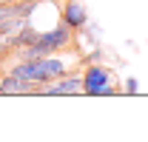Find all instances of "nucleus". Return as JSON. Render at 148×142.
<instances>
[{"mask_svg": "<svg viewBox=\"0 0 148 142\" xmlns=\"http://www.w3.org/2000/svg\"><path fill=\"white\" fill-rule=\"evenodd\" d=\"M60 20L71 29V31H83L88 26V9L80 0H63L60 6Z\"/></svg>", "mask_w": 148, "mask_h": 142, "instance_id": "39448f33", "label": "nucleus"}, {"mask_svg": "<svg viewBox=\"0 0 148 142\" xmlns=\"http://www.w3.org/2000/svg\"><path fill=\"white\" fill-rule=\"evenodd\" d=\"M123 91L125 94H140V80L137 77H125L123 80Z\"/></svg>", "mask_w": 148, "mask_h": 142, "instance_id": "0eeeda50", "label": "nucleus"}, {"mask_svg": "<svg viewBox=\"0 0 148 142\" xmlns=\"http://www.w3.org/2000/svg\"><path fill=\"white\" fill-rule=\"evenodd\" d=\"M34 91H37L34 83L23 80L12 71L0 74V97H34Z\"/></svg>", "mask_w": 148, "mask_h": 142, "instance_id": "423d86ee", "label": "nucleus"}, {"mask_svg": "<svg viewBox=\"0 0 148 142\" xmlns=\"http://www.w3.org/2000/svg\"><path fill=\"white\" fill-rule=\"evenodd\" d=\"M0 3H14V0H0Z\"/></svg>", "mask_w": 148, "mask_h": 142, "instance_id": "6e6552de", "label": "nucleus"}, {"mask_svg": "<svg viewBox=\"0 0 148 142\" xmlns=\"http://www.w3.org/2000/svg\"><path fill=\"white\" fill-rule=\"evenodd\" d=\"M80 74H83V94H86V97H100L103 88L114 83L111 71L106 68V66H100V63H86V66L80 68Z\"/></svg>", "mask_w": 148, "mask_h": 142, "instance_id": "20e7f679", "label": "nucleus"}, {"mask_svg": "<svg viewBox=\"0 0 148 142\" xmlns=\"http://www.w3.org/2000/svg\"><path fill=\"white\" fill-rule=\"evenodd\" d=\"M74 34H77V31H71V29L60 20L57 26L46 29V31H40V34L34 37V43H32V46H26V48L14 51V60H32V57L60 54V51H66V48L74 43Z\"/></svg>", "mask_w": 148, "mask_h": 142, "instance_id": "f03ea898", "label": "nucleus"}, {"mask_svg": "<svg viewBox=\"0 0 148 142\" xmlns=\"http://www.w3.org/2000/svg\"><path fill=\"white\" fill-rule=\"evenodd\" d=\"M83 94V74L80 71H66L49 85H37L34 97H77Z\"/></svg>", "mask_w": 148, "mask_h": 142, "instance_id": "7ed1b4c3", "label": "nucleus"}, {"mask_svg": "<svg viewBox=\"0 0 148 142\" xmlns=\"http://www.w3.org/2000/svg\"><path fill=\"white\" fill-rule=\"evenodd\" d=\"M9 71L23 77V80H29V83H34V85H49V83H54L57 77H63L69 71V63L63 57H57V54H49V57L14 60Z\"/></svg>", "mask_w": 148, "mask_h": 142, "instance_id": "f257e3e1", "label": "nucleus"}]
</instances>
